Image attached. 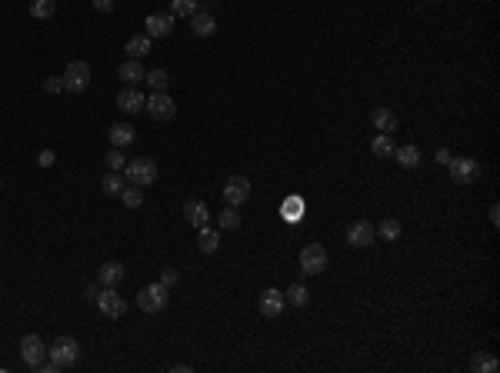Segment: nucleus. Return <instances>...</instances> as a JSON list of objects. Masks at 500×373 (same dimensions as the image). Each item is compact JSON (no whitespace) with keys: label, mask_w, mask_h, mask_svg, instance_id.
<instances>
[{"label":"nucleus","mask_w":500,"mask_h":373,"mask_svg":"<svg viewBox=\"0 0 500 373\" xmlns=\"http://www.w3.org/2000/svg\"><path fill=\"white\" fill-rule=\"evenodd\" d=\"M184 213H187V224L197 227V230L211 224V207L204 204V200H187V204H184Z\"/></svg>","instance_id":"dca6fc26"},{"label":"nucleus","mask_w":500,"mask_h":373,"mask_svg":"<svg viewBox=\"0 0 500 373\" xmlns=\"http://www.w3.org/2000/svg\"><path fill=\"white\" fill-rule=\"evenodd\" d=\"M20 360H23L27 367H34V370H37L40 363L47 360V343H44L37 334H27L23 340H20Z\"/></svg>","instance_id":"1a4fd4ad"},{"label":"nucleus","mask_w":500,"mask_h":373,"mask_svg":"<svg viewBox=\"0 0 500 373\" xmlns=\"http://www.w3.org/2000/svg\"><path fill=\"white\" fill-rule=\"evenodd\" d=\"M87 87H90V64L87 60H70L67 70H64V90L84 93Z\"/></svg>","instance_id":"39448f33"},{"label":"nucleus","mask_w":500,"mask_h":373,"mask_svg":"<svg viewBox=\"0 0 500 373\" xmlns=\"http://www.w3.org/2000/svg\"><path fill=\"white\" fill-rule=\"evenodd\" d=\"M434 160H437V164H443V167H447V164H450V150H437V153H434Z\"/></svg>","instance_id":"a19ab883"},{"label":"nucleus","mask_w":500,"mask_h":373,"mask_svg":"<svg viewBox=\"0 0 500 373\" xmlns=\"http://www.w3.org/2000/svg\"><path fill=\"white\" fill-rule=\"evenodd\" d=\"M197 10H200V0H171L173 17H193Z\"/></svg>","instance_id":"7c9ffc66"},{"label":"nucleus","mask_w":500,"mask_h":373,"mask_svg":"<svg viewBox=\"0 0 500 373\" xmlns=\"http://www.w3.org/2000/svg\"><path fill=\"white\" fill-rule=\"evenodd\" d=\"M447 170H450V180L457 186H470L481 177V164H477L474 157H450Z\"/></svg>","instance_id":"7ed1b4c3"},{"label":"nucleus","mask_w":500,"mask_h":373,"mask_svg":"<svg viewBox=\"0 0 500 373\" xmlns=\"http://www.w3.org/2000/svg\"><path fill=\"white\" fill-rule=\"evenodd\" d=\"M260 314L267 320H277L284 310H287V297H284V290H273V287H267L264 294H260Z\"/></svg>","instance_id":"9d476101"},{"label":"nucleus","mask_w":500,"mask_h":373,"mask_svg":"<svg viewBox=\"0 0 500 373\" xmlns=\"http://www.w3.org/2000/svg\"><path fill=\"white\" fill-rule=\"evenodd\" d=\"M94 303H97V310L110 320H120L127 314V300L120 297V294H114V287H100V294H97Z\"/></svg>","instance_id":"423d86ee"},{"label":"nucleus","mask_w":500,"mask_h":373,"mask_svg":"<svg viewBox=\"0 0 500 373\" xmlns=\"http://www.w3.org/2000/svg\"><path fill=\"white\" fill-rule=\"evenodd\" d=\"M124 177L137 186H151L157 184V177H160V170L151 157H137V160H127V167H124Z\"/></svg>","instance_id":"f03ea898"},{"label":"nucleus","mask_w":500,"mask_h":373,"mask_svg":"<svg viewBox=\"0 0 500 373\" xmlns=\"http://www.w3.org/2000/svg\"><path fill=\"white\" fill-rule=\"evenodd\" d=\"M250 200V180L247 177H231L224 184V204L231 207H244Z\"/></svg>","instance_id":"9b49d317"},{"label":"nucleus","mask_w":500,"mask_h":373,"mask_svg":"<svg viewBox=\"0 0 500 373\" xmlns=\"http://www.w3.org/2000/svg\"><path fill=\"white\" fill-rule=\"evenodd\" d=\"M217 220H220V230H237L240 227V207H224L220 213H217Z\"/></svg>","instance_id":"c756f323"},{"label":"nucleus","mask_w":500,"mask_h":373,"mask_svg":"<svg viewBox=\"0 0 500 373\" xmlns=\"http://www.w3.org/2000/svg\"><path fill=\"white\" fill-rule=\"evenodd\" d=\"M284 297H287V303H294V307H307V303H310V290L304 287V283H290L287 290H284Z\"/></svg>","instance_id":"cd10ccee"},{"label":"nucleus","mask_w":500,"mask_h":373,"mask_svg":"<svg viewBox=\"0 0 500 373\" xmlns=\"http://www.w3.org/2000/svg\"><path fill=\"white\" fill-rule=\"evenodd\" d=\"M144 111L151 113L157 124H164V120H173V113H177V104H173V97H167V90H154L151 97H147Z\"/></svg>","instance_id":"6e6552de"},{"label":"nucleus","mask_w":500,"mask_h":373,"mask_svg":"<svg viewBox=\"0 0 500 373\" xmlns=\"http://www.w3.org/2000/svg\"><path fill=\"white\" fill-rule=\"evenodd\" d=\"M0 186H3V180H0Z\"/></svg>","instance_id":"37998d69"},{"label":"nucleus","mask_w":500,"mask_h":373,"mask_svg":"<svg viewBox=\"0 0 500 373\" xmlns=\"http://www.w3.org/2000/svg\"><path fill=\"white\" fill-rule=\"evenodd\" d=\"M177 283H180V274H177L173 267H160V287L171 290V287H177Z\"/></svg>","instance_id":"c9c22d12"},{"label":"nucleus","mask_w":500,"mask_h":373,"mask_svg":"<svg viewBox=\"0 0 500 373\" xmlns=\"http://www.w3.org/2000/svg\"><path fill=\"white\" fill-rule=\"evenodd\" d=\"M144 104H147V97L137 90V87H124V90L117 93V107L124 113H140L144 111Z\"/></svg>","instance_id":"4468645a"},{"label":"nucleus","mask_w":500,"mask_h":373,"mask_svg":"<svg viewBox=\"0 0 500 373\" xmlns=\"http://www.w3.org/2000/svg\"><path fill=\"white\" fill-rule=\"evenodd\" d=\"M107 137H110V144L114 147H127V144H134V137H137V131H134V124H110V131H107Z\"/></svg>","instance_id":"412c9836"},{"label":"nucleus","mask_w":500,"mask_h":373,"mask_svg":"<svg viewBox=\"0 0 500 373\" xmlns=\"http://www.w3.org/2000/svg\"><path fill=\"white\" fill-rule=\"evenodd\" d=\"M300 270H304L307 277L327 270V250H324V243H307V247L300 250Z\"/></svg>","instance_id":"0eeeda50"},{"label":"nucleus","mask_w":500,"mask_h":373,"mask_svg":"<svg viewBox=\"0 0 500 373\" xmlns=\"http://www.w3.org/2000/svg\"><path fill=\"white\" fill-rule=\"evenodd\" d=\"M94 7L100 14H110V10H114V0H94Z\"/></svg>","instance_id":"ea45409f"},{"label":"nucleus","mask_w":500,"mask_h":373,"mask_svg":"<svg viewBox=\"0 0 500 373\" xmlns=\"http://www.w3.org/2000/svg\"><path fill=\"white\" fill-rule=\"evenodd\" d=\"M47 360L57 367V370H67L80 360V343L74 336H57L50 347H47Z\"/></svg>","instance_id":"f257e3e1"},{"label":"nucleus","mask_w":500,"mask_h":373,"mask_svg":"<svg viewBox=\"0 0 500 373\" xmlns=\"http://www.w3.org/2000/svg\"><path fill=\"white\" fill-rule=\"evenodd\" d=\"M104 193H107V197H120V193H124V186H127V177H124V173H120V170H110V173H107V177H104Z\"/></svg>","instance_id":"393cba45"},{"label":"nucleus","mask_w":500,"mask_h":373,"mask_svg":"<svg viewBox=\"0 0 500 373\" xmlns=\"http://www.w3.org/2000/svg\"><path fill=\"white\" fill-rule=\"evenodd\" d=\"M144 80H147V84H151L154 90H167V84H171V77H167V70H164V67L151 70V74L144 77Z\"/></svg>","instance_id":"72a5a7b5"},{"label":"nucleus","mask_w":500,"mask_h":373,"mask_svg":"<svg viewBox=\"0 0 500 373\" xmlns=\"http://www.w3.org/2000/svg\"><path fill=\"white\" fill-rule=\"evenodd\" d=\"M120 200L131 207V210H137V207L144 204V186H137V184H127L124 186V193H120Z\"/></svg>","instance_id":"2f4dec72"},{"label":"nucleus","mask_w":500,"mask_h":373,"mask_svg":"<svg viewBox=\"0 0 500 373\" xmlns=\"http://www.w3.org/2000/svg\"><path fill=\"white\" fill-rule=\"evenodd\" d=\"M173 20H177V17H173L171 10H167V14H151V17H147V23H144V27H147L144 34H147L151 40H154V37H171Z\"/></svg>","instance_id":"ddd939ff"},{"label":"nucleus","mask_w":500,"mask_h":373,"mask_svg":"<svg viewBox=\"0 0 500 373\" xmlns=\"http://www.w3.org/2000/svg\"><path fill=\"white\" fill-rule=\"evenodd\" d=\"M151 44H154V40L147 37V34H134V37L127 40V54L140 60L144 54H151Z\"/></svg>","instance_id":"c85d7f7f"},{"label":"nucleus","mask_w":500,"mask_h":373,"mask_svg":"<svg viewBox=\"0 0 500 373\" xmlns=\"http://www.w3.org/2000/svg\"><path fill=\"white\" fill-rule=\"evenodd\" d=\"M370 120H374V127L381 133H397V127H401V120H397V113L387 111V107H374V113H370Z\"/></svg>","instance_id":"6ab92c4d"},{"label":"nucleus","mask_w":500,"mask_h":373,"mask_svg":"<svg viewBox=\"0 0 500 373\" xmlns=\"http://www.w3.org/2000/svg\"><path fill=\"white\" fill-rule=\"evenodd\" d=\"M117 77L127 84V87H137L144 77H147V70H144V64L137 60V57H127L124 64H120V70H117Z\"/></svg>","instance_id":"2eb2a0df"},{"label":"nucleus","mask_w":500,"mask_h":373,"mask_svg":"<svg viewBox=\"0 0 500 373\" xmlns=\"http://www.w3.org/2000/svg\"><path fill=\"white\" fill-rule=\"evenodd\" d=\"M167 287H160V283H151V287H144L140 294H137V307L144 310V314H164L167 310Z\"/></svg>","instance_id":"20e7f679"},{"label":"nucleus","mask_w":500,"mask_h":373,"mask_svg":"<svg viewBox=\"0 0 500 373\" xmlns=\"http://www.w3.org/2000/svg\"><path fill=\"white\" fill-rule=\"evenodd\" d=\"M187 20H191V30L197 37H213V34H217V20H213L211 10H197V14Z\"/></svg>","instance_id":"f3484780"},{"label":"nucleus","mask_w":500,"mask_h":373,"mask_svg":"<svg viewBox=\"0 0 500 373\" xmlns=\"http://www.w3.org/2000/svg\"><path fill=\"white\" fill-rule=\"evenodd\" d=\"M374 230H377L381 240H397V237H401V224H397V220H381Z\"/></svg>","instance_id":"473e14b6"},{"label":"nucleus","mask_w":500,"mask_h":373,"mask_svg":"<svg viewBox=\"0 0 500 373\" xmlns=\"http://www.w3.org/2000/svg\"><path fill=\"white\" fill-rule=\"evenodd\" d=\"M370 150H374L377 157H394V150H397V144H394V133H377V137L370 140Z\"/></svg>","instance_id":"a878e982"},{"label":"nucleus","mask_w":500,"mask_h":373,"mask_svg":"<svg viewBox=\"0 0 500 373\" xmlns=\"http://www.w3.org/2000/svg\"><path fill=\"white\" fill-rule=\"evenodd\" d=\"M124 277H127V270H124V263H117V260H107L97 270V283L100 287H117Z\"/></svg>","instance_id":"a211bd4d"},{"label":"nucleus","mask_w":500,"mask_h":373,"mask_svg":"<svg viewBox=\"0 0 500 373\" xmlns=\"http://www.w3.org/2000/svg\"><path fill=\"white\" fill-rule=\"evenodd\" d=\"M97 294H100V283H87V287H84V300H90V303H94Z\"/></svg>","instance_id":"58836bf2"},{"label":"nucleus","mask_w":500,"mask_h":373,"mask_svg":"<svg viewBox=\"0 0 500 373\" xmlns=\"http://www.w3.org/2000/svg\"><path fill=\"white\" fill-rule=\"evenodd\" d=\"M490 224H494V227H497V224H500V207H497V204L490 207Z\"/></svg>","instance_id":"79ce46f5"},{"label":"nucleus","mask_w":500,"mask_h":373,"mask_svg":"<svg viewBox=\"0 0 500 373\" xmlns=\"http://www.w3.org/2000/svg\"><path fill=\"white\" fill-rule=\"evenodd\" d=\"M280 213H284L287 224H300V220H304V200H300V197H287L284 207H280Z\"/></svg>","instance_id":"b1692460"},{"label":"nucleus","mask_w":500,"mask_h":373,"mask_svg":"<svg viewBox=\"0 0 500 373\" xmlns=\"http://www.w3.org/2000/svg\"><path fill=\"white\" fill-rule=\"evenodd\" d=\"M44 90H47V93H60V90H64V77H47V80H44Z\"/></svg>","instance_id":"e433bc0d"},{"label":"nucleus","mask_w":500,"mask_h":373,"mask_svg":"<svg viewBox=\"0 0 500 373\" xmlns=\"http://www.w3.org/2000/svg\"><path fill=\"white\" fill-rule=\"evenodd\" d=\"M54 160H57V153H54V150H40V157H37L40 167H54Z\"/></svg>","instance_id":"4c0bfd02"},{"label":"nucleus","mask_w":500,"mask_h":373,"mask_svg":"<svg viewBox=\"0 0 500 373\" xmlns=\"http://www.w3.org/2000/svg\"><path fill=\"white\" fill-rule=\"evenodd\" d=\"M374 240H377V230H374L370 220H354L347 227V243L350 247H370Z\"/></svg>","instance_id":"f8f14e48"},{"label":"nucleus","mask_w":500,"mask_h":373,"mask_svg":"<svg viewBox=\"0 0 500 373\" xmlns=\"http://www.w3.org/2000/svg\"><path fill=\"white\" fill-rule=\"evenodd\" d=\"M197 247H200V254H217V247H220V233L211 230V224L200 227V230H197Z\"/></svg>","instance_id":"5701e85b"},{"label":"nucleus","mask_w":500,"mask_h":373,"mask_svg":"<svg viewBox=\"0 0 500 373\" xmlns=\"http://www.w3.org/2000/svg\"><path fill=\"white\" fill-rule=\"evenodd\" d=\"M107 167H110V170H124V167H127V157H124V150H120V147L107 150Z\"/></svg>","instance_id":"f704fd0d"},{"label":"nucleus","mask_w":500,"mask_h":373,"mask_svg":"<svg viewBox=\"0 0 500 373\" xmlns=\"http://www.w3.org/2000/svg\"><path fill=\"white\" fill-rule=\"evenodd\" d=\"M57 14V0H30V17L50 20Z\"/></svg>","instance_id":"bb28decb"},{"label":"nucleus","mask_w":500,"mask_h":373,"mask_svg":"<svg viewBox=\"0 0 500 373\" xmlns=\"http://www.w3.org/2000/svg\"><path fill=\"white\" fill-rule=\"evenodd\" d=\"M470 367H474V373H497L500 360L494 354H487V350H477V354L470 356Z\"/></svg>","instance_id":"4be33fe9"},{"label":"nucleus","mask_w":500,"mask_h":373,"mask_svg":"<svg viewBox=\"0 0 500 373\" xmlns=\"http://www.w3.org/2000/svg\"><path fill=\"white\" fill-rule=\"evenodd\" d=\"M394 157H397V164H401L404 170H417L421 167V160H423V153H421L417 144H404V147H397L394 150Z\"/></svg>","instance_id":"aec40b11"}]
</instances>
